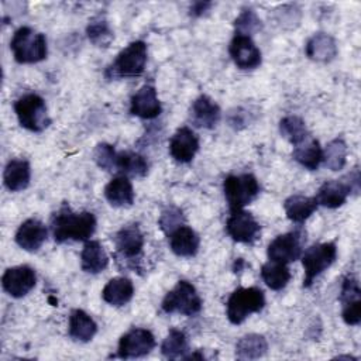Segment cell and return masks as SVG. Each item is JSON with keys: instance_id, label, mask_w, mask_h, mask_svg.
<instances>
[{"instance_id": "4316f807", "label": "cell", "mask_w": 361, "mask_h": 361, "mask_svg": "<svg viewBox=\"0 0 361 361\" xmlns=\"http://www.w3.org/2000/svg\"><path fill=\"white\" fill-rule=\"evenodd\" d=\"M134 295V285L128 278H111L102 290V298L111 306H124Z\"/></svg>"}, {"instance_id": "7c38bea8", "label": "cell", "mask_w": 361, "mask_h": 361, "mask_svg": "<svg viewBox=\"0 0 361 361\" xmlns=\"http://www.w3.org/2000/svg\"><path fill=\"white\" fill-rule=\"evenodd\" d=\"M341 317L345 324L357 326L361 322V290L358 286V281L354 275H347L343 279L341 292Z\"/></svg>"}, {"instance_id": "ab89813d", "label": "cell", "mask_w": 361, "mask_h": 361, "mask_svg": "<svg viewBox=\"0 0 361 361\" xmlns=\"http://www.w3.org/2000/svg\"><path fill=\"white\" fill-rule=\"evenodd\" d=\"M250 123V114L243 110V109H235L234 111H230L228 114V124L235 128V130H240L243 127H247Z\"/></svg>"}, {"instance_id": "f1b7e54d", "label": "cell", "mask_w": 361, "mask_h": 361, "mask_svg": "<svg viewBox=\"0 0 361 361\" xmlns=\"http://www.w3.org/2000/svg\"><path fill=\"white\" fill-rule=\"evenodd\" d=\"M317 206L319 204L314 197L305 195H292L283 202L286 217L293 223H303L313 214Z\"/></svg>"}, {"instance_id": "8d00e7d4", "label": "cell", "mask_w": 361, "mask_h": 361, "mask_svg": "<svg viewBox=\"0 0 361 361\" xmlns=\"http://www.w3.org/2000/svg\"><path fill=\"white\" fill-rule=\"evenodd\" d=\"M93 161L100 169L113 172L116 171L117 152L114 151L113 145L107 142H99L93 149Z\"/></svg>"}, {"instance_id": "603a6c76", "label": "cell", "mask_w": 361, "mask_h": 361, "mask_svg": "<svg viewBox=\"0 0 361 361\" xmlns=\"http://www.w3.org/2000/svg\"><path fill=\"white\" fill-rule=\"evenodd\" d=\"M31 168L27 159H11L4 168L3 182L10 192H20L30 185Z\"/></svg>"}, {"instance_id": "cb8c5ba5", "label": "cell", "mask_w": 361, "mask_h": 361, "mask_svg": "<svg viewBox=\"0 0 361 361\" xmlns=\"http://www.w3.org/2000/svg\"><path fill=\"white\" fill-rule=\"evenodd\" d=\"M306 55L316 62H330L337 55V44L334 38L326 32H317L306 42Z\"/></svg>"}, {"instance_id": "9c48e42d", "label": "cell", "mask_w": 361, "mask_h": 361, "mask_svg": "<svg viewBox=\"0 0 361 361\" xmlns=\"http://www.w3.org/2000/svg\"><path fill=\"white\" fill-rule=\"evenodd\" d=\"M337 258V247L334 243H319L310 245L302 254V265L305 269L303 286L309 288L313 281Z\"/></svg>"}, {"instance_id": "3957f363", "label": "cell", "mask_w": 361, "mask_h": 361, "mask_svg": "<svg viewBox=\"0 0 361 361\" xmlns=\"http://www.w3.org/2000/svg\"><path fill=\"white\" fill-rule=\"evenodd\" d=\"M265 306V295L257 286L237 288L226 303L227 319L233 324H241L250 314L258 313Z\"/></svg>"}, {"instance_id": "5bb4252c", "label": "cell", "mask_w": 361, "mask_h": 361, "mask_svg": "<svg viewBox=\"0 0 361 361\" xmlns=\"http://www.w3.org/2000/svg\"><path fill=\"white\" fill-rule=\"evenodd\" d=\"M302 237L299 231H289L276 235L268 245L267 254L269 261L289 264L302 255Z\"/></svg>"}, {"instance_id": "ffe728a7", "label": "cell", "mask_w": 361, "mask_h": 361, "mask_svg": "<svg viewBox=\"0 0 361 361\" xmlns=\"http://www.w3.org/2000/svg\"><path fill=\"white\" fill-rule=\"evenodd\" d=\"M116 251L127 259L137 258L144 247V234L137 223L121 227L113 237Z\"/></svg>"}, {"instance_id": "ba28073f", "label": "cell", "mask_w": 361, "mask_h": 361, "mask_svg": "<svg viewBox=\"0 0 361 361\" xmlns=\"http://www.w3.org/2000/svg\"><path fill=\"white\" fill-rule=\"evenodd\" d=\"M223 190L231 212L241 210L259 193V183L252 173L228 175L224 179Z\"/></svg>"}, {"instance_id": "277c9868", "label": "cell", "mask_w": 361, "mask_h": 361, "mask_svg": "<svg viewBox=\"0 0 361 361\" xmlns=\"http://www.w3.org/2000/svg\"><path fill=\"white\" fill-rule=\"evenodd\" d=\"M358 190H360V172L358 169H354L353 172L347 173L340 179L324 182L319 188L314 199L317 204H322L329 209H336L343 206L348 199V196L353 193H358Z\"/></svg>"}, {"instance_id": "60d3db41", "label": "cell", "mask_w": 361, "mask_h": 361, "mask_svg": "<svg viewBox=\"0 0 361 361\" xmlns=\"http://www.w3.org/2000/svg\"><path fill=\"white\" fill-rule=\"evenodd\" d=\"M213 4L209 3V1H197V3H193L192 7H190V14L195 16V17H199V16H203Z\"/></svg>"}, {"instance_id": "9a60e30c", "label": "cell", "mask_w": 361, "mask_h": 361, "mask_svg": "<svg viewBox=\"0 0 361 361\" xmlns=\"http://www.w3.org/2000/svg\"><path fill=\"white\" fill-rule=\"evenodd\" d=\"M228 52L240 69H255L261 65L262 61L261 51L248 35L234 34L228 47Z\"/></svg>"}, {"instance_id": "d4e9b609", "label": "cell", "mask_w": 361, "mask_h": 361, "mask_svg": "<svg viewBox=\"0 0 361 361\" xmlns=\"http://www.w3.org/2000/svg\"><path fill=\"white\" fill-rule=\"evenodd\" d=\"M109 265V257L97 240H87L80 252V267L87 274H99Z\"/></svg>"}, {"instance_id": "30bf717a", "label": "cell", "mask_w": 361, "mask_h": 361, "mask_svg": "<svg viewBox=\"0 0 361 361\" xmlns=\"http://www.w3.org/2000/svg\"><path fill=\"white\" fill-rule=\"evenodd\" d=\"M155 347L154 334L141 327H134L120 337L117 353L118 358H137L144 357Z\"/></svg>"}, {"instance_id": "f546056e", "label": "cell", "mask_w": 361, "mask_h": 361, "mask_svg": "<svg viewBox=\"0 0 361 361\" xmlns=\"http://www.w3.org/2000/svg\"><path fill=\"white\" fill-rule=\"evenodd\" d=\"M268 343L261 334H245L235 343V355L238 360H257L267 354Z\"/></svg>"}, {"instance_id": "83f0119b", "label": "cell", "mask_w": 361, "mask_h": 361, "mask_svg": "<svg viewBox=\"0 0 361 361\" xmlns=\"http://www.w3.org/2000/svg\"><path fill=\"white\" fill-rule=\"evenodd\" d=\"M292 157L302 166L310 171H314L319 168V165L323 161V148L320 147L316 138H312L309 135L303 142L295 145L292 151Z\"/></svg>"}, {"instance_id": "f35d334b", "label": "cell", "mask_w": 361, "mask_h": 361, "mask_svg": "<svg viewBox=\"0 0 361 361\" xmlns=\"http://www.w3.org/2000/svg\"><path fill=\"white\" fill-rule=\"evenodd\" d=\"M158 224H159L161 230L168 235L175 228L185 224V216H183L180 209H178L175 206H169V207L162 210V213L159 216V220H158Z\"/></svg>"}, {"instance_id": "74e56055", "label": "cell", "mask_w": 361, "mask_h": 361, "mask_svg": "<svg viewBox=\"0 0 361 361\" xmlns=\"http://www.w3.org/2000/svg\"><path fill=\"white\" fill-rule=\"evenodd\" d=\"M234 27H235V34H243L251 37L254 32L259 31L262 24L259 17L255 14L252 10H243L238 17L234 20Z\"/></svg>"}, {"instance_id": "1f68e13d", "label": "cell", "mask_w": 361, "mask_h": 361, "mask_svg": "<svg viewBox=\"0 0 361 361\" xmlns=\"http://www.w3.org/2000/svg\"><path fill=\"white\" fill-rule=\"evenodd\" d=\"M261 278L269 289L281 290L288 285L290 279V271L286 264L268 261L261 267Z\"/></svg>"}, {"instance_id": "d590c367", "label": "cell", "mask_w": 361, "mask_h": 361, "mask_svg": "<svg viewBox=\"0 0 361 361\" xmlns=\"http://www.w3.org/2000/svg\"><path fill=\"white\" fill-rule=\"evenodd\" d=\"M86 34L90 42L96 47H109V44L113 39V31L110 30L109 23L102 16H97L92 18L86 27Z\"/></svg>"}, {"instance_id": "4fadbf2b", "label": "cell", "mask_w": 361, "mask_h": 361, "mask_svg": "<svg viewBox=\"0 0 361 361\" xmlns=\"http://www.w3.org/2000/svg\"><path fill=\"white\" fill-rule=\"evenodd\" d=\"M37 283L35 271L28 265H17L7 268L1 276L3 289L13 298H23Z\"/></svg>"}, {"instance_id": "836d02e7", "label": "cell", "mask_w": 361, "mask_h": 361, "mask_svg": "<svg viewBox=\"0 0 361 361\" xmlns=\"http://www.w3.org/2000/svg\"><path fill=\"white\" fill-rule=\"evenodd\" d=\"M279 133L290 144L298 145L303 142L310 134L305 121L299 116H286L279 121Z\"/></svg>"}, {"instance_id": "2e32d148", "label": "cell", "mask_w": 361, "mask_h": 361, "mask_svg": "<svg viewBox=\"0 0 361 361\" xmlns=\"http://www.w3.org/2000/svg\"><path fill=\"white\" fill-rule=\"evenodd\" d=\"M221 116L219 104L206 94H200L193 100L189 109V120L197 128H213Z\"/></svg>"}, {"instance_id": "44dd1931", "label": "cell", "mask_w": 361, "mask_h": 361, "mask_svg": "<svg viewBox=\"0 0 361 361\" xmlns=\"http://www.w3.org/2000/svg\"><path fill=\"white\" fill-rule=\"evenodd\" d=\"M169 247L178 257H193L196 255L200 244V238L193 228L186 224L179 226L171 234H168Z\"/></svg>"}, {"instance_id": "4dcf8cb0", "label": "cell", "mask_w": 361, "mask_h": 361, "mask_svg": "<svg viewBox=\"0 0 361 361\" xmlns=\"http://www.w3.org/2000/svg\"><path fill=\"white\" fill-rule=\"evenodd\" d=\"M116 171L123 172L126 176L142 178L148 172V162L138 152L121 151V152H117Z\"/></svg>"}, {"instance_id": "7402d4cb", "label": "cell", "mask_w": 361, "mask_h": 361, "mask_svg": "<svg viewBox=\"0 0 361 361\" xmlns=\"http://www.w3.org/2000/svg\"><path fill=\"white\" fill-rule=\"evenodd\" d=\"M104 197L114 207H128L134 202V189L126 175L113 178L104 186Z\"/></svg>"}, {"instance_id": "e575fe53", "label": "cell", "mask_w": 361, "mask_h": 361, "mask_svg": "<svg viewBox=\"0 0 361 361\" xmlns=\"http://www.w3.org/2000/svg\"><path fill=\"white\" fill-rule=\"evenodd\" d=\"M347 161V144L341 137L331 140L323 149L324 165L331 171H340Z\"/></svg>"}, {"instance_id": "8992f818", "label": "cell", "mask_w": 361, "mask_h": 361, "mask_svg": "<svg viewBox=\"0 0 361 361\" xmlns=\"http://www.w3.org/2000/svg\"><path fill=\"white\" fill-rule=\"evenodd\" d=\"M202 298L196 288L185 279L176 282V285L165 295L161 307L165 313H180L185 316H193L202 310Z\"/></svg>"}, {"instance_id": "d6986e66", "label": "cell", "mask_w": 361, "mask_h": 361, "mask_svg": "<svg viewBox=\"0 0 361 361\" xmlns=\"http://www.w3.org/2000/svg\"><path fill=\"white\" fill-rule=\"evenodd\" d=\"M199 149V138L195 131L186 126L178 128L169 141V154L171 157L180 162L186 164L193 159Z\"/></svg>"}, {"instance_id": "e0dca14e", "label": "cell", "mask_w": 361, "mask_h": 361, "mask_svg": "<svg viewBox=\"0 0 361 361\" xmlns=\"http://www.w3.org/2000/svg\"><path fill=\"white\" fill-rule=\"evenodd\" d=\"M47 237H48L47 226L41 220L32 217V219H27L20 224V227L16 231L14 240L20 248L28 252H35L47 241Z\"/></svg>"}, {"instance_id": "6da1fadb", "label": "cell", "mask_w": 361, "mask_h": 361, "mask_svg": "<svg viewBox=\"0 0 361 361\" xmlns=\"http://www.w3.org/2000/svg\"><path fill=\"white\" fill-rule=\"evenodd\" d=\"M51 230L55 243L87 241L96 230V217L90 212H73L66 203L51 217Z\"/></svg>"}, {"instance_id": "8fae6325", "label": "cell", "mask_w": 361, "mask_h": 361, "mask_svg": "<svg viewBox=\"0 0 361 361\" xmlns=\"http://www.w3.org/2000/svg\"><path fill=\"white\" fill-rule=\"evenodd\" d=\"M226 231L237 243L252 244L259 235L261 226L251 213L241 209L231 212L226 221Z\"/></svg>"}, {"instance_id": "d6a6232c", "label": "cell", "mask_w": 361, "mask_h": 361, "mask_svg": "<svg viewBox=\"0 0 361 361\" xmlns=\"http://www.w3.org/2000/svg\"><path fill=\"white\" fill-rule=\"evenodd\" d=\"M189 351V344L186 336L176 329H171L168 336L161 344V353L168 360L185 358Z\"/></svg>"}, {"instance_id": "5b68a950", "label": "cell", "mask_w": 361, "mask_h": 361, "mask_svg": "<svg viewBox=\"0 0 361 361\" xmlns=\"http://www.w3.org/2000/svg\"><path fill=\"white\" fill-rule=\"evenodd\" d=\"M14 111L20 126L30 131L39 133L51 124L45 100L35 93H27L17 99Z\"/></svg>"}, {"instance_id": "ac0fdd59", "label": "cell", "mask_w": 361, "mask_h": 361, "mask_svg": "<svg viewBox=\"0 0 361 361\" xmlns=\"http://www.w3.org/2000/svg\"><path fill=\"white\" fill-rule=\"evenodd\" d=\"M161 111L162 106L152 85H144L142 87H140L130 100V113L133 116L149 120L158 117Z\"/></svg>"}, {"instance_id": "52a82bcc", "label": "cell", "mask_w": 361, "mask_h": 361, "mask_svg": "<svg viewBox=\"0 0 361 361\" xmlns=\"http://www.w3.org/2000/svg\"><path fill=\"white\" fill-rule=\"evenodd\" d=\"M147 63V45L144 41L128 44L106 71L109 78H134L140 76Z\"/></svg>"}, {"instance_id": "7a4b0ae2", "label": "cell", "mask_w": 361, "mask_h": 361, "mask_svg": "<svg viewBox=\"0 0 361 361\" xmlns=\"http://www.w3.org/2000/svg\"><path fill=\"white\" fill-rule=\"evenodd\" d=\"M10 49L18 63H35L47 58V38L31 27H20L13 34Z\"/></svg>"}, {"instance_id": "484cf974", "label": "cell", "mask_w": 361, "mask_h": 361, "mask_svg": "<svg viewBox=\"0 0 361 361\" xmlns=\"http://www.w3.org/2000/svg\"><path fill=\"white\" fill-rule=\"evenodd\" d=\"M97 331L96 322L82 309H73L69 314L68 334L75 341H90Z\"/></svg>"}]
</instances>
